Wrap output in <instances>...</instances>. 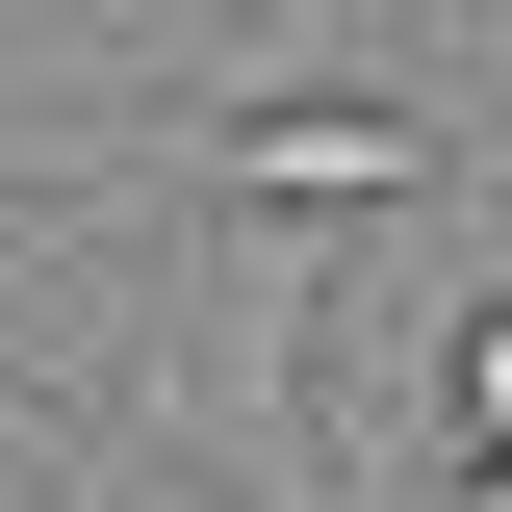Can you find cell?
Instances as JSON below:
<instances>
[{
  "label": "cell",
  "mask_w": 512,
  "mask_h": 512,
  "mask_svg": "<svg viewBox=\"0 0 512 512\" xmlns=\"http://www.w3.org/2000/svg\"><path fill=\"white\" fill-rule=\"evenodd\" d=\"M436 384L487 410V461H512V282H461V308H436Z\"/></svg>",
  "instance_id": "obj_1"
},
{
  "label": "cell",
  "mask_w": 512,
  "mask_h": 512,
  "mask_svg": "<svg viewBox=\"0 0 512 512\" xmlns=\"http://www.w3.org/2000/svg\"><path fill=\"white\" fill-rule=\"evenodd\" d=\"M436 512H512V461H487V487H436Z\"/></svg>",
  "instance_id": "obj_2"
}]
</instances>
